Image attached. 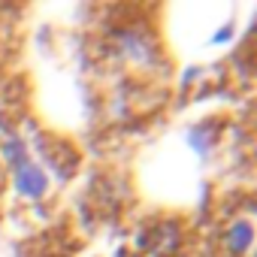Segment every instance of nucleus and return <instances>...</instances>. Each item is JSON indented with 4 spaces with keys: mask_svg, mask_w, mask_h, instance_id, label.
<instances>
[{
    "mask_svg": "<svg viewBox=\"0 0 257 257\" xmlns=\"http://www.w3.org/2000/svg\"><path fill=\"white\" fill-rule=\"evenodd\" d=\"M118 49H121L124 58H131L140 67H152V64L161 61L155 37L146 28H140V25H127L124 31H118Z\"/></svg>",
    "mask_w": 257,
    "mask_h": 257,
    "instance_id": "f257e3e1",
    "label": "nucleus"
},
{
    "mask_svg": "<svg viewBox=\"0 0 257 257\" xmlns=\"http://www.w3.org/2000/svg\"><path fill=\"white\" fill-rule=\"evenodd\" d=\"M10 170H13V185H16L19 197H25V200H43V194L49 188V176H46V170L40 164H34V158L16 164Z\"/></svg>",
    "mask_w": 257,
    "mask_h": 257,
    "instance_id": "f03ea898",
    "label": "nucleus"
},
{
    "mask_svg": "<svg viewBox=\"0 0 257 257\" xmlns=\"http://www.w3.org/2000/svg\"><path fill=\"white\" fill-rule=\"evenodd\" d=\"M251 236H254L251 221H248V218H236V221L227 227V233H224V248H227L230 254H245L248 245H251Z\"/></svg>",
    "mask_w": 257,
    "mask_h": 257,
    "instance_id": "7ed1b4c3",
    "label": "nucleus"
},
{
    "mask_svg": "<svg viewBox=\"0 0 257 257\" xmlns=\"http://www.w3.org/2000/svg\"><path fill=\"white\" fill-rule=\"evenodd\" d=\"M215 137H218V124H215V127H209V121L194 124L191 131H188V143H191V146H194V152H200V155H206V152L212 149Z\"/></svg>",
    "mask_w": 257,
    "mask_h": 257,
    "instance_id": "20e7f679",
    "label": "nucleus"
}]
</instances>
